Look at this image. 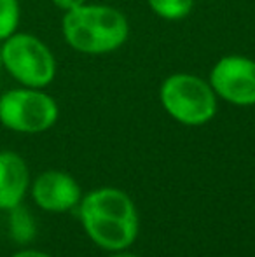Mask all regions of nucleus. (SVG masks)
Segmentation results:
<instances>
[{
	"label": "nucleus",
	"mask_w": 255,
	"mask_h": 257,
	"mask_svg": "<svg viewBox=\"0 0 255 257\" xmlns=\"http://www.w3.org/2000/svg\"><path fill=\"white\" fill-rule=\"evenodd\" d=\"M79 217L88 238L103 250H126L138 236L140 220L135 201L117 187H100L82 196Z\"/></svg>",
	"instance_id": "nucleus-1"
},
{
	"label": "nucleus",
	"mask_w": 255,
	"mask_h": 257,
	"mask_svg": "<svg viewBox=\"0 0 255 257\" xmlns=\"http://www.w3.org/2000/svg\"><path fill=\"white\" fill-rule=\"evenodd\" d=\"M63 39L82 54L114 53L126 44L129 21L123 11L103 4H82L62 18Z\"/></svg>",
	"instance_id": "nucleus-2"
},
{
	"label": "nucleus",
	"mask_w": 255,
	"mask_h": 257,
	"mask_svg": "<svg viewBox=\"0 0 255 257\" xmlns=\"http://www.w3.org/2000/svg\"><path fill=\"white\" fill-rule=\"evenodd\" d=\"M2 70H6L20 86L48 88L56 77L55 53L37 35L16 32L0 42Z\"/></svg>",
	"instance_id": "nucleus-3"
},
{
	"label": "nucleus",
	"mask_w": 255,
	"mask_h": 257,
	"mask_svg": "<svg viewBox=\"0 0 255 257\" xmlns=\"http://www.w3.org/2000/svg\"><path fill=\"white\" fill-rule=\"evenodd\" d=\"M159 102L171 119L184 126H203L217 114V95L199 75L177 72L159 86Z\"/></svg>",
	"instance_id": "nucleus-4"
},
{
	"label": "nucleus",
	"mask_w": 255,
	"mask_h": 257,
	"mask_svg": "<svg viewBox=\"0 0 255 257\" xmlns=\"http://www.w3.org/2000/svg\"><path fill=\"white\" fill-rule=\"evenodd\" d=\"M58 102L41 88L7 89L0 95V124L21 135H39L56 124Z\"/></svg>",
	"instance_id": "nucleus-5"
},
{
	"label": "nucleus",
	"mask_w": 255,
	"mask_h": 257,
	"mask_svg": "<svg viewBox=\"0 0 255 257\" xmlns=\"http://www.w3.org/2000/svg\"><path fill=\"white\" fill-rule=\"evenodd\" d=\"M217 98L236 105H255V60L245 54H225L211 67L208 77Z\"/></svg>",
	"instance_id": "nucleus-6"
},
{
	"label": "nucleus",
	"mask_w": 255,
	"mask_h": 257,
	"mask_svg": "<svg viewBox=\"0 0 255 257\" xmlns=\"http://www.w3.org/2000/svg\"><path fill=\"white\" fill-rule=\"evenodd\" d=\"M30 194L39 208L51 213L70 212L82 200L77 180L62 170H46L39 173L30 184Z\"/></svg>",
	"instance_id": "nucleus-7"
},
{
	"label": "nucleus",
	"mask_w": 255,
	"mask_h": 257,
	"mask_svg": "<svg viewBox=\"0 0 255 257\" xmlns=\"http://www.w3.org/2000/svg\"><path fill=\"white\" fill-rule=\"evenodd\" d=\"M30 184V168L23 156L14 151H0V210L9 212L23 205Z\"/></svg>",
	"instance_id": "nucleus-8"
},
{
	"label": "nucleus",
	"mask_w": 255,
	"mask_h": 257,
	"mask_svg": "<svg viewBox=\"0 0 255 257\" xmlns=\"http://www.w3.org/2000/svg\"><path fill=\"white\" fill-rule=\"evenodd\" d=\"M9 233L11 238L18 243H28L35 236V222L34 217L23 206L9 210Z\"/></svg>",
	"instance_id": "nucleus-9"
},
{
	"label": "nucleus",
	"mask_w": 255,
	"mask_h": 257,
	"mask_svg": "<svg viewBox=\"0 0 255 257\" xmlns=\"http://www.w3.org/2000/svg\"><path fill=\"white\" fill-rule=\"evenodd\" d=\"M157 18L166 21H180L191 14L194 0H147Z\"/></svg>",
	"instance_id": "nucleus-10"
},
{
	"label": "nucleus",
	"mask_w": 255,
	"mask_h": 257,
	"mask_svg": "<svg viewBox=\"0 0 255 257\" xmlns=\"http://www.w3.org/2000/svg\"><path fill=\"white\" fill-rule=\"evenodd\" d=\"M21 21L20 0H0V42L16 34Z\"/></svg>",
	"instance_id": "nucleus-11"
},
{
	"label": "nucleus",
	"mask_w": 255,
	"mask_h": 257,
	"mask_svg": "<svg viewBox=\"0 0 255 257\" xmlns=\"http://www.w3.org/2000/svg\"><path fill=\"white\" fill-rule=\"evenodd\" d=\"M51 2H53V6H56L58 9H62L63 13H67V11H72V9H75V7L86 4L88 0H51Z\"/></svg>",
	"instance_id": "nucleus-12"
},
{
	"label": "nucleus",
	"mask_w": 255,
	"mask_h": 257,
	"mask_svg": "<svg viewBox=\"0 0 255 257\" xmlns=\"http://www.w3.org/2000/svg\"><path fill=\"white\" fill-rule=\"evenodd\" d=\"M9 257H53V255H49L48 252L35 250V248H23V250L14 252V254Z\"/></svg>",
	"instance_id": "nucleus-13"
},
{
	"label": "nucleus",
	"mask_w": 255,
	"mask_h": 257,
	"mask_svg": "<svg viewBox=\"0 0 255 257\" xmlns=\"http://www.w3.org/2000/svg\"><path fill=\"white\" fill-rule=\"evenodd\" d=\"M110 257H140L136 254H131V252H126V250H121V252H114V255Z\"/></svg>",
	"instance_id": "nucleus-14"
},
{
	"label": "nucleus",
	"mask_w": 255,
	"mask_h": 257,
	"mask_svg": "<svg viewBox=\"0 0 255 257\" xmlns=\"http://www.w3.org/2000/svg\"><path fill=\"white\" fill-rule=\"evenodd\" d=\"M0 72H2V58H0Z\"/></svg>",
	"instance_id": "nucleus-15"
}]
</instances>
